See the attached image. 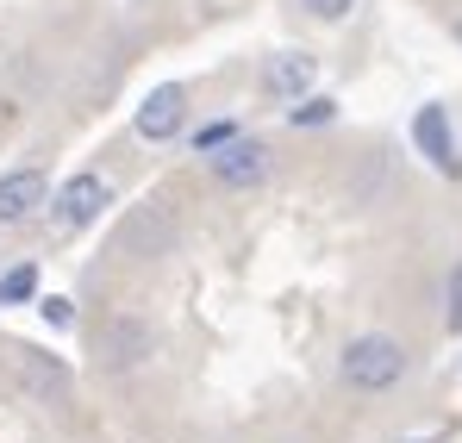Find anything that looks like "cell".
<instances>
[{"instance_id":"13","label":"cell","mask_w":462,"mask_h":443,"mask_svg":"<svg viewBox=\"0 0 462 443\" xmlns=\"http://www.w3.org/2000/svg\"><path fill=\"white\" fill-rule=\"evenodd\" d=\"M226 138H237V125H200V132H194V150L207 156V150H219V144H226Z\"/></svg>"},{"instance_id":"15","label":"cell","mask_w":462,"mask_h":443,"mask_svg":"<svg viewBox=\"0 0 462 443\" xmlns=\"http://www.w3.org/2000/svg\"><path fill=\"white\" fill-rule=\"evenodd\" d=\"M450 331H462V269H457V281H450Z\"/></svg>"},{"instance_id":"14","label":"cell","mask_w":462,"mask_h":443,"mask_svg":"<svg viewBox=\"0 0 462 443\" xmlns=\"http://www.w3.org/2000/svg\"><path fill=\"white\" fill-rule=\"evenodd\" d=\"M38 312H44V325H57V331L76 318V312H69V300H38Z\"/></svg>"},{"instance_id":"6","label":"cell","mask_w":462,"mask_h":443,"mask_svg":"<svg viewBox=\"0 0 462 443\" xmlns=\"http://www.w3.org/2000/svg\"><path fill=\"white\" fill-rule=\"evenodd\" d=\"M412 144H419V156H425L431 169L457 175V132H450V113H444L438 100H425V106L412 113Z\"/></svg>"},{"instance_id":"4","label":"cell","mask_w":462,"mask_h":443,"mask_svg":"<svg viewBox=\"0 0 462 443\" xmlns=\"http://www.w3.org/2000/svg\"><path fill=\"white\" fill-rule=\"evenodd\" d=\"M113 194H106V181L94 175V169H81V175H69L63 188H57V200H51V219L63 225V231H81V225L100 219V207H106Z\"/></svg>"},{"instance_id":"12","label":"cell","mask_w":462,"mask_h":443,"mask_svg":"<svg viewBox=\"0 0 462 443\" xmlns=\"http://www.w3.org/2000/svg\"><path fill=\"white\" fill-rule=\"evenodd\" d=\"M300 6H307L312 19H325V25H337V19H350V6H356V0H300Z\"/></svg>"},{"instance_id":"3","label":"cell","mask_w":462,"mask_h":443,"mask_svg":"<svg viewBox=\"0 0 462 443\" xmlns=\"http://www.w3.org/2000/svg\"><path fill=\"white\" fill-rule=\"evenodd\" d=\"M156 350V331L144 325V318H132V312H119V318H106V331H100V363L113 374L138 369L144 356Z\"/></svg>"},{"instance_id":"11","label":"cell","mask_w":462,"mask_h":443,"mask_svg":"<svg viewBox=\"0 0 462 443\" xmlns=\"http://www.w3.org/2000/svg\"><path fill=\"white\" fill-rule=\"evenodd\" d=\"M38 288V275L32 269H13V275H0V306H13V300H32Z\"/></svg>"},{"instance_id":"1","label":"cell","mask_w":462,"mask_h":443,"mask_svg":"<svg viewBox=\"0 0 462 443\" xmlns=\"http://www.w3.org/2000/svg\"><path fill=\"white\" fill-rule=\"evenodd\" d=\"M337 374H344V387H356V393H387V387H400V374H406V344L387 337V331H363V337L344 344Z\"/></svg>"},{"instance_id":"5","label":"cell","mask_w":462,"mask_h":443,"mask_svg":"<svg viewBox=\"0 0 462 443\" xmlns=\"http://www.w3.org/2000/svg\"><path fill=\"white\" fill-rule=\"evenodd\" d=\"M181 125H188V88H181V81H162V88H151V94H144V106H138V138L169 144Z\"/></svg>"},{"instance_id":"9","label":"cell","mask_w":462,"mask_h":443,"mask_svg":"<svg viewBox=\"0 0 462 443\" xmlns=\"http://www.w3.org/2000/svg\"><path fill=\"white\" fill-rule=\"evenodd\" d=\"M288 119H294V125H331V119H337V100H331V94H307V100H294V106H288Z\"/></svg>"},{"instance_id":"10","label":"cell","mask_w":462,"mask_h":443,"mask_svg":"<svg viewBox=\"0 0 462 443\" xmlns=\"http://www.w3.org/2000/svg\"><path fill=\"white\" fill-rule=\"evenodd\" d=\"M144 237H151V250H162L169 244V213H138L132 231H125V244H144Z\"/></svg>"},{"instance_id":"7","label":"cell","mask_w":462,"mask_h":443,"mask_svg":"<svg viewBox=\"0 0 462 443\" xmlns=\"http://www.w3.org/2000/svg\"><path fill=\"white\" fill-rule=\"evenodd\" d=\"M51 200V175L44 169H6L0 175V225H19V219H32L38 207Z\"/></svg>"},{"instance_id":"8","label":"cell","mask_w":462,"mask_h":443,"mask_svg":"<svg viewBox=\"0 0 462 443\" xmlns=\"http://www.w3.org/2000/svg\"><path fill=\"white\" fill-rule=\"evenodd\" d=\"M312 75H319V63L312 57H275L269 69H263V88H269V100H307L312 94Z\"/></svg>"},{"instance_id":"2","label":"cell","mask_w":462,"mask_h":443,"mask_svg":"<svg viewBox=\"0 0 462 443\" xmlns=\"http://www.w3.org/2000/svg\"><path fill=\"white\" fill-rule=\"evenodd\" d=\"M207 169H213V181H219V188L250 194V188H263V181H269L275 150L263 144V138H226L219 150H207Z\"/></svg>"}]
</instances>
